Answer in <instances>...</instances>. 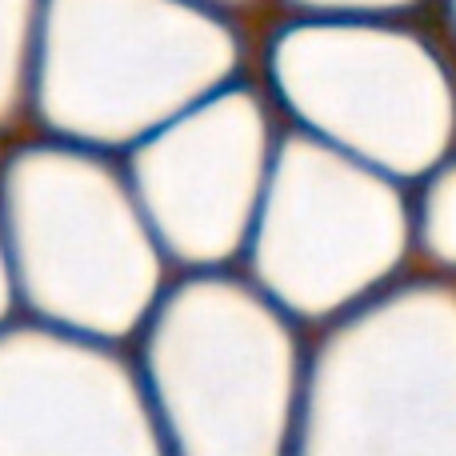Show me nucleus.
Listing matches in <instances>:
<instances>
[{
	"label": "nucleus",
	"instance_id": "f03ea898",
	"mask_svg": "<svg viewBox=\"0 0 456 456\" xmlns=\"http://www.w3.org/2000/svg\"><path fill=\"white\" fill-rule=\"evenodd\" d=\"M265 117L248 93H228L173 120L141 173L160 213L184 236H221L236 224L256 173H265Z\"/></svg>",
	"mask_w": 456,
	"mask_h": 456
},
{
	"label": "nucleus",
	"instance_id": "f257e3e1",
	"mask_svg": "<svg viewBox=\"0 0 456 456\" xmlns=\"http://www.w3.org/2000/svg\"><path fill=\"white\" fill-rule=\"evenodd\" d=\"M281 80L300 117L401 173L441 160L452 96L436 56L377 28H305L281 45Z\"/></svg>",
	"mask_w": 456,
	"mask_h": 456
},
{
	"label": "nucleus",
	"instance_id": "7ed1b4c3",
	"mask_svg": "<svg viewBox=\"0 0 456 456\" xmlns=\"http://www.w3.org/2000/svg\"><path fill=\"white\" fill-rule=\"evenodd\" d=\"M428 228L433 240L456 256V165L441 168L436 184L428 189Z\"/></svg>",
	"mask_w": 456,
	"mask_h": 456
}]
</instances>
